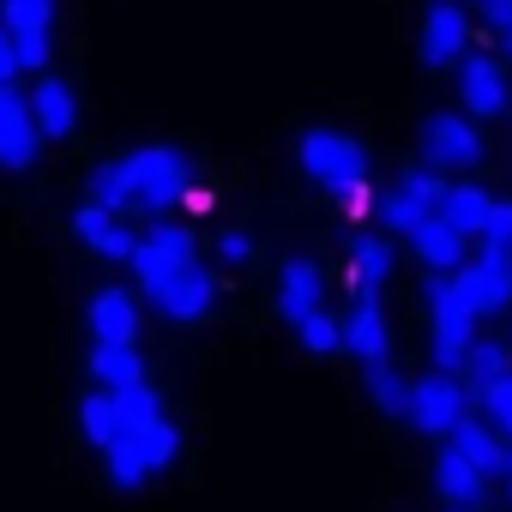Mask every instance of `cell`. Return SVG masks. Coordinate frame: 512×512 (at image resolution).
I'll use <instances>...</instances> for the list:
<instances>
[{"instance_id": "6da1fadb", "label": "cell", "mask_w": 512, "mask_h": 512, "mask_svg": "<svg viewBox=\"0 0 512 512\" xmlns=\"http://www.w3.org/2000/svg\"><path fill=\"white\" fill-rule=\"evenodd\" d=\"M296 157H302V175H308L320 193H332L344 211H368V205H374V193H368V151H362L350 133L308 127L302 145H296Z\"/></svg>"}, {"instance_id": "7a4b0ae2", "label": "cell", "mask_w": 512, "mask_h": 512, "mask_svg": "<svg viewBox=\"0 0 512 512\" xmlns=\"http://www.w3.org/2000/svg\"><path fill=\"white\" fill-rule=\"evenodd\" d=\"M121 175L133 187V211H151V217H169L181 199H199L193 163L175 145H139V151H127L121 157Z\"/></svg>"}, {"instance_id": "3957f363", "label": "cell", "mask_w": 512, "mask_h": 512, "mask_svg": "<svg viewBox=\"0 0 512 512\" xmlns=\"http://www.w3.org/2000/svg\"><path fill=\"white\" fill-rule=\"evenodd\" d=\"M175 452H181V428H175L169 416L139 422V428H121L115 446L103 452V458H109V482H115V488H139V482H151L157 470H169Z\"/></svg>"}, {"instance_id": "277c9868", "label": "cell", "mask_w": 512, "mask_h": 512, "mask_svg": "<svg viewBox=\"0 0 512 512\" xmlns=\"http://www.w3.org/2000/svg\"><path fill=\"white\" fill-rule=\"evenodd\" d=\"M440 193H446V175L440 169H404L386 193H374V217H380V229H392V235H416L434 211H440Z\"/></svg>"}, {"instance_id": "5b68a950", "label": "cell", "mask_w": 512, "mask_h": 512, "mask_svg": "<svg viewBox=\"0 0 512 512\" xmlns=\"http://www.w3.org/2000/svg\"><path fill=\"white\" fill-rule=\"evenodd\" d=\"M404 416H410V428L416 434H428V440H446L464 416H470V392H464V380L458 374H422V380H410V404H404Z\"/></svg>"}, {"instance_id": "8992f818", "label": "cell", "mask_w": 512, "mask_h": 512, "mask_svg": "<svg viewBox=\"0 0 512 512\" xmlns=\"http://www.w3.org/2000/svg\"><path fill=\"white\" fill-rule=\"evenodd\" d=\"M193 260H199V241H193V229H187L181 217H157V223L139 235L133 278H139V290H151L157 278H169V272H181V266H193Z\"/></svg>"}, {"instance_id": "52a82bcc", "label": "cell", "mask_w": 512, "mask_h": 512, "mask_svg": "<svg viewBox=\"0 0 512 512\" xmlns=\"http://www.w3.org/2000/svg\"><path fill=\"white\" fill-rule=\"evenodd\" d=\"M422 163L428 169H476L482 163V133L464 109H440L422 121Z\"/></svg>"}, {"instance_id": "ba28073f", "label": "cell", "mask_w": 512, "mask_h": 512, "mask_svg": "<svg viewBox=\"0 0 512 512\" xmlns=\"http://www.w3.org/2000/svg\"><path fill=\"white\" fill-rule=\"evenodd\" d=\"M452 284H458V296L470 302L476 320L512 308V253H506V247H482L476 260H464V266L452 272Z\"/></svg>"}, {"instance_id": "9c48e42d", "label": "cell", "mask_w": 512, "mask_h": 512, "mask_svg": "<svg viewBox=\"0 0 512 512\" xmlns=\"http://www.w3.org/2000/svg\"><path fill=\"white\" fill-rule=\"evenodd\" d=\"M458 103H464L470 121H500V115L512 109V79H506V67H500L494 55L470 49V55L458 61Z\"/></svg>"}, {"instance_id": "30bf717a", "label": "cell", "mask_w": 512, "mask_h": 512, "mask_svg": "<svg viewBox=\"0 0 512 512\" xmlns=\"http://www.w3.org/2000/svg\"><path fill=\"white\" fill-rule=\"evenodd\" d=\"M356 302L344 314V350L374 368V362H392V326H386V302H380V284H350Z\"/></svg>"}, {"instance_id": "8fae6325", "label": "cell", "mask_w": 512, "mask_h": 512, "mask_svg": "<svg viewBox=\"0 0 512 512\" xmlns=\"http://www.w3.org/2000/svg\"><path fill=\"white\" fill-rule=\"evenodd\" d=\"M145 302H151L163 320L187 326V320H205V314H211V302H217V278H211V272L193 260V266H181V272L157 278V284L145 290Z\"/></svg>"}, {"instance_id": "7c38bea8", "label": "cell", "mask_w": 512, "mask_h": 512, "mask_svg": "<svg viewBox=\"0 0 512 512\" xmlns=\"http://www.w3.org/2000/svg\"><path fill=\"white\" fill-rule=\"evenodd\" d=\"M43 151V133H37V115H31V97L19 85H0V169H31Z\"/></svg>"}, {"instance_id": "4fadbf2b", "label": "cell", "mask_w": 512, "mask_h": 512, "mask_svg": "<svg viewBox=\"0 0 512 512\" xmlns=\"http://www.w3.org/2000/svg\"><path fill=\"white\" fill-rule=\"evenodd\" d=\"M73 229H79V241L97 253V260L133 266V253H139V229H127V211H109V205L85 199V205L73 211Z\"/></svg>"}, {"instance_id": "5bb4252c", "label": "cell", "mask_w": 512, "mask_h": 512, "mask_svg": "<svg viewBox=\"0 0 512 512\" xmlns=\"http://www.w3.org/2000/svg\"><path fill=\"white\" fill-rule=\"evenodd\" d=\"M470 55V13L464 0H434L422 13V61L428 67H458Z\"/></svg>"}, {"instance_id": "9a60e30c", "label": "cell", "mask_w": 512, "mask_h": 512, "mask_svg": "<svg viewBox=\"0 0 512 512\" xmlns=\"http://www.w3.org/2000/svg\"><path fill=\"white\" fill-rule=\"evenodd\" d=\"M85 320H91V338L97 344H139V296L127 284L97 290L91 308H85Z\"/></svg>"}, {"instance_id": "2e32d148", "label": "cell", "mask_w": 512, "mask_h": 512, "mask_svg": "<svg viewBox=\"0 0 512 512\" xmlns=\"http://www.w3.org/2000/svg\"><path fill=\"white\" fill-rule=\"evenodd\" d=\"M320 308H326V278H320L314 260H302V253H296V260H284V272H278V314L290 326H302Z\"/></svg>"}, {"instance_id": "e0dca14e", "label": "cell", "mask_w": 512, "mask_h": 512, "mask_svg": "<svg viewBox=\"0 0 512 512\" xmlns=\"http://www.w3.org/2000/svg\"><path fill=\"white\" fill-rule=\"evenodd\" d=\"M31 115H37V133H43V139H73V127H79V97H73V85L55 79V73H43V79L31 85Z\"/></svg>"}, {"instance_id": "ac0fdd59", "label": "cell", "mask_w": 512, "mask_h": 512, "mask_svg": "<svg viewBox=\"0 0 512 512\" xmlns=\"http://www.w3.org/2000/svg\"><path fill=\"white\" fill-rule=\"evenodd\" d=\"M464 247H470V235H458L440 211H434V217L410 235V253H416V260H422L428 272H458V266H464Z\"/></svg>"}, {"instance_id": "d6986e66", "label": "cell", "mask_w": 512, "mask_h": 512, "mask_svg": "<svg viewBox=\"0 0 512 512\" xmlns=\"http://www.w3.org/2000/svg\"><path fill=\"white\" fill-rule=\"evenodd\" d=\"M446 446H458V452H464V458H470V464L488 476V482L506 470V434H500L494 422H476V416H464V422L446 434Z\"/></svg>"}, {"instance_id": "ffe728a7", "label": "cell", "mask_w": 512, "mask_h": 512, "mask_svg": "<svg viewBox=\"0 0 512 512\" xmlns=\"http://www.w3.org/2000/svg\"><path fill=\"white\" fill-rule=\"evenodd\" d=\"M434 488H440L446 506H476V500L488 494V476H482L458 446H440V458H434Z\"/></svg>"}, {"instance_id": "44dd1931", "label": "cell", "mask_w": 512, "mask_h": 512, "mask_svg": "<svg viewBox=\"0 0 512 512\" xmlns=\"http://www.w3.org/2000/svg\"><path fill=\"white\" fill-rule=\"evenodd\" d=\"M512 368V344H500V338H470V350H464V362H458V380H464V392L470 398H482L500 374Z\"/></svg>"}, {"instance_id": "7402d4cb", "label": "cell", "mask_w": 512, "mask_h": 512, "mask_svg": "<svg viewBox=\"0 0 512 512\" xmlns=\"http://www.w3.org/2000/svg\"><path fill=\"white\" fill-rule=\"evenodd\" d=\"M488 205H494V193H482L476 181H446V193H440V217L458 229V235H482V223H488Z\"/></svg>"}, {"instance_id": "603a6c76", "label": "cell", "mask_w": 512, "mask_h": 512, "mask_svg": "<svg viewBox=\"0 0 512 512\" xmlns=\"http://www.w3.org/2000/svg\"><path fill=\"white\" fill-rule=\"evenodd\" d=\"M91 374H97V386L121 392V386L145 380V356H139V344H91Z\"/></svg>"}, {"instance_id": "cb8c5ba5", "label": "cell", "mask_w": 512, "mask_h": 512, "mask_svg": "<svg viewBox=\"0 0 512 512\" xmlns=\"http://www.w3.org/2000/svg\"><path fill=\"white\" fill-rule=\"evenodd\" d=\"M79 434H85L97 452H109V446H115V434H121V404H115V392H109V386H97L91 398H79Z\"/></svg>"}, {"instance_id": "d4e9b609", "label": "cell", "mask_w": 512, "mask_h": 512, "mask_svg": "<svg viewBox=\"0 0 512 512\" xmlns=\"http://www.w3.org/2000/svg\"><path fill=\"white\" fill-rule=\"evenodd\" d=\"M392 278V241L362 229L350 235V284H386Z\"/></svg>"}, {"instance_id": "484cf974", "label": "cell", "mask_w": 512, "mask_h": 512, "mask_svg": "<svg viewBox=\"0 0 512 512\" xmlns=\"http://www.w3.org/2000/svg\"><path fill=\"white\" fill-rule=\"evenodd\" d=\"M362 380H368V398H374L386 416H404V404H410V380H404L392 362H374V368H362Z\"/></svg>"}, {"instance_id": "4316f807", "label": "cell", "mask_w": 512, "mask_h": 512, "mask_svg": "<svg viewBox=\"0 0 512 512\" xmlns=\"http://www.w3.org/2000/svg\"><path fill=\"white\" fill-rule=\"evenodd\" d=\"M91 199L109 205V211H133V187H127V175H121V157H109V163L91 169Z\"/></svg>"}, {"instance_id": "83f0119b", "label": "cell", "mask_w": 512, "mask_h": 512, "mask_svg": "<svg viewBox=\"0 0 512 512\" xmlns=\"http://www.w3.org/2000/svg\"><path fill=\"white\" fill-rule=\"evenodd\" d=\"M115 404H121V428H139V422H157V416H163V398L151 392V380L121 386V392H115Z\"/></svg>"}, {"instance_id": "f1b7e54d", "label": "cell", "mask_w": 512, "mask_h": 512, "mask_svg": "<svg viewBox=\"0 0 512 512\" xmlns=\"http://www.w3.org/2000/svg\"><path fill=\"white\" fill-rule=\"evenodd\" d=\"M296 338H302L314 356H332V350H344V320H332V314L320 308V314H308V320L296 326Z\"/></svg>"}, {"instance_id": "f546056e", "label": "cell", "mask_w": 512, "mask_h": 512, "mask_svg": "<svg viewBox=\"0 0 512 512\" xmlns=\"http://www.w3.org/2000/svg\"><path fill=\"white\" fill-rule=\"evenodd\" d=\"M476 404H482V416H488V422H494V428L512 440V368H506V374H500V380H494V386L476 398Z\"/></svg>"}, {"instance_id": "4dcf8cb0", "label": "cell", "mask_w": 512, "mask_h": 512, "mask_svg": "<svg viewBox=\"0 0 512 512\" xmlns=\"http://www.w3.org/2000/svg\"><path fill=\"white\" fill-rule=\"evenodd\" d=\"M476 241H482V247H512V199H494V205H488V223H482Z\"/></svg>"}, {"instance_id": "1f68e13d", "label": "cell", "mask_w": 512, "mask_h": 512, "mask_svg": "<svg viewBox=\"0 0 512 512\" xmlns=\"http://www.w3.org/2000/svg\"><path fill=\"white\" fill-rule=\"evenodd\" d=\"M217 260H223V266H247V260H253V235H247V229H223V235H217Z\"/></svg>"}, {"instance_id": "d6a6232c", "label": "cell", "mask_w": 512, "mask_h": 512, "mask_svg": "<svg viewBox=\"0 0 512 512\" xmlns=\"http://www.w3.org/2000/svg\"><path fill=\"white\" fill-rule=\"evenodd\" d=\"M476 13L494 37H512V0H476Z\"/></svg>"}, {"instance_id": "836d02e7", "label": "cell", "mask_w": 512, "mask_h": 512, "mask_svg": "<svg viewBox=\"0 0 512 512\" xmlns=\"http://www.w3.org/2000/svg\"><path fill=\"white\" fill-rule=\"evenodd\" d=\"M25 67H19V43H13V31H7V19H0V85H13Z\"/></svg>"}, {"instance_id": "e575fe53", "label": "cell", "mask_w": 512, "mask_h": 512, "mask_svg": "<svg viewBox=\"0 0 512 512\" xmlns=\"http://www.w3.org/2000/svg\"><path fill=\"white\" fill-rule=\"evenodd\" d=\"M500 482H506V500H512V440H506V470H500Z\"/></svg>"}, {"instance_id": "d590c367", "label": "cell", "mask_w": 512, "mask_h": 512, "mask_svg": "<svg viewBox=\"0 0 512 512\" xmlns=\"http://www.w3.org/2000/svg\"><path fill=\"white\" fill-rule=\"evenodd\" d=\"M494 43H500V55H506V61H512V37H494Z\"/></svg>"}, {"instance_id": "8d00e7d4", "label": "cell", "mask_w": 512, "mask_h": 512, "mask_svg": "<svg viewBox=\"0 0 512 512\" xmlns=\"http://www.w3.org/2000/svg\"><path fill=\"white\" fill-rule=\"evenodd\" d=\"M452 512H476V506H452Z\"/></svg>"}, {"instance_id": "74e56055", "label": "cell", "mask_w": 512, "mask_h": 512, "mask_svg": "<svg viewBox=\"0 0 512 512\" xmlns=\"http://www.w3.org/2000/svg\"><path fill=\"white\" fill-rule=\"evenodd\" d=\"M464 7H476V0H464Z\"/></svg>"}, {"instance_id": "f35d334b", "label": "cell", "mask_w": 512, "mask_h": 512, "mask_svg": "<svg viewBox=\"0 0 512 512\" xmlns=\"http://www.w3.org/2000/svg\"><path fill=\"white\" fill-rule=\"evenodd\" d=\"M506 253H512V247H506Z\"/></svg>"}]
</instances>
